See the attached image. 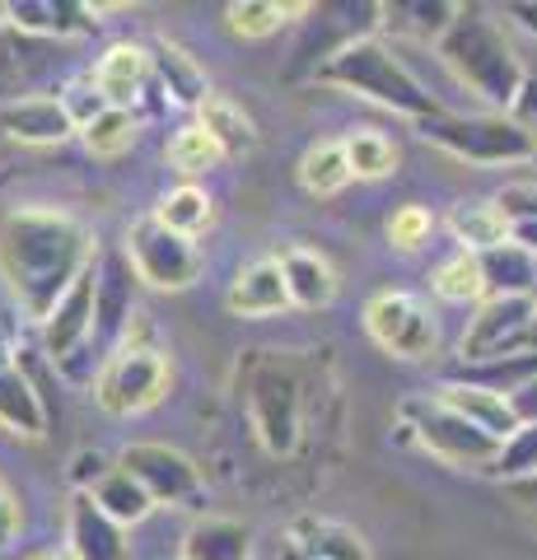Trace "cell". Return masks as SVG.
Segmentation results:
<instances>
[{"mask_svg": "<svg viewBox=\"0 0 537 560\" xmlns=\"http://www.w3.org/2000/svg\"><path fill=\"white\" fill-rule=\"evenodd\" d=\"M224 308L238 313V318H271V313L290 308V294H285L276 257H262V261H253V267L238 271L230 294H224Z\"/></svg>", "mask_w": 537, "mask_h": 560, "instance_id": "obj_20", "label": "cell"}, {"mask_svg": "<svg viewBox=\"0 0 537 560\" xmlns=\"http://www.w3.org/2000/svg\"><path fill=\"white\" fill-rule=\"evenodd\" d=\"M33 560H75V556H71V551H66V547H61V551H38V556H33Z\"/></svg>", "mask_w": 537, "mask_h": 560, "instance_id": "obj_51", "label": "cell"}, {"mask_svg": "<svg viewBox=\"0 0 537 560\" xmlns=\"http://www.w3.org/2000/svg\"><path fill=\"white\" fill-rule=\"evenodd\" d=\"M314 75L323 84H337L346 94H360V98H374L393 113H407V117H435L440 103L421 90V80L397 61V51L384 47L378 38H360L351 47H341L337 57H327Z\"/></svg>", "mask_w": 537, "mask_h": 560, "instance_id": "obj_3", "label": "cell"}, {"mask_svg": "<svg viewBox=\"0 0 537 560\" xmlns=\"http://www.w3.org/2000/svg\"><path fill=\"white\" fill-rule=\"evenodd\" d=\"M510 243L514 248H524L528 257H537V220L533 224H510Z\"/></svg>", "mask_w": 537, "mask_h": 560, "instance_id": "obj_46", "label": "cell"}, {"mask_svg": "<svg viewBox=\"0 0 537 560\" xmlns=\"http://www.w3.org/2000/svg\"><path fill=\"white\" fill-rule=\"evenodd\" d=\"M197 113H201V117H197V127L215 140L224 160H234V154H253V150H257V121L244 113V103H238V98L211 90Z\"/></svg>", "mask_w": 537, "mask_h": 560, "instance_id": "obj_23", "label": "cell"}, {"mask_svg": "<svg viewBox=\"0 0 537 560\" xmlns=\"http://www.w3.org/2000/svg\"><path fill=\"white\" fill-rule=\"evenodd\" d=\"M537 350V300H481L463 331V364Z\"/></svg>", "mask_w": 537, "mask_h": 560, "instance_id": "obj_10", "label": "cell"}, {"mask_svg": "<svg viewBox=\"0 0 537 560\" xmlns=\"http://www.w3.org/2000/svg\"><path fill=\"white\" fill-rule=\"evenodd\" d=\"M98 407L113 416H141L160 407L168 393V355L154 346V327L145 313H136L127 341L113 350V360L98 374Z\"/></svg>", "mask_w": 537, "mask_h": 560, "instance_id": "obj_4", "label": "cell"}, {"mask_svg": "<svg viewBox=\"0 0 537 560\" xmlns=\"http://www.w3.org/2000/svg\"><path fill=\"white\" fill-rule=\"evenodd\" d=\"M0 267L24 313L43 323L75 276L94 267V234L66 210L20 206L0 215Z\"/></svg>", "mask_w": 537, "mask_h": 560, "instance_id": "obj_1", "label": "cell"}, {"mask_svg": "<svg viewBox=\"0 0 537 560\" xmlns=\"http://www.w3.org/2000/svg\"><path fill=\"white\" fill-rule=\"evenodd\" d=\"M393 14H411V28L416 33H430V38H440V33L454 24V14H458V5H448V0H435V5H425V0H416V5H397Z\"/></svg>", "mask_w": 537, "mask_h": 560, "instance_id": "obj_42", "label": "cell"}, {"mask_svg": "<svg viewBox=\"0 0 537 560\" xmlns=\"http://www.w3.org/2000/svg\"><path fill=\"white\" fill-rule=\"evenodd\" d=\"M248 416L262 448L271 458H285V453L300 448V425H304V397H300V374L294 364L281 355H267L257 350V360L248 364Z\"/></svg>", "mask_w": 537, "mask_h": 560, "instance_id": "obj_5", "label": "cell"}, {"mask_svg": "<svg viewBox=\"0 0 537 560\" xmlns=\"http://www.w3.org/2000/svg\"><path fill=\"white\" fill-rule=\"evenodd\" d=\"M281 560H314V556H304L300 547H290V541H285V547H281Z\"/></svg>", "mask_w": 537, "mask_h": 560, "instance_id": "obj_50", "label": "cell"}, {"mask_svg": "<svg viewBox=\"0 0 537 560\" xmlns=\"http://www.w3.org/2000/svg\"><path fill=\"white\" fill-rule=\"evenodd\" d=\"M0 425L24 434V440H43L47 434V407L38 388L20 370H0Z\"/></svg>", "mask_w": 537, "mask_h": 560, "instance_id": "obj_28", "label": "cell"}, {"mask_svg": "<svg viewBox=\"0 0 537 560\" xmlns=\"http://www.w3.org/2000/svg\"><path fill=\"white\" fill-rule=\"evenodd\" d=\"M20 523H24V514H20V495L5 486V477H0V551L10 547L14 537H20Z\"/></svg>", "mask_w": 537, "mask_h": 560, "instance_id": "obj_44", "label": "cell"}, {"mask_svg": "<svg viewBox=\"0 0 537 560\" xmlns=\"http://www.w3.org/2000/svg\"><path fill=\"white\" fill-rule=\"evenodd\" d=\"M477 267H481L487 300H537V257L514 248V243L477 253Z\"/></svg>", "mask_w": 537, "mask_h": 560, "instance_id": "obj_21", "label": "cell"}, {"mask_svg": "<svg viewBox=\"0 0 537 560\" xmlns=\"http://www.w3.org/2000/svg\"><path fill=\"white\" fill-rule=\"evenodd\" d=\"M61 108H66V117H71V127L84 131L98 113H108V103H103V94L94 90V80H80V84H71V90L61 94Z\"/></svg>", "mask_w": 537, "mask_h": 560, "instance_id": "obj_40", "label": "cell"}, {"mask_svg": "<svg viewBox=\"0 0 537 560\" xmlns=\"http://www.w3.org/2000/svg\"><path fill=\"white\" fill-rule=\"evenodd\" d=\"M80 136H84V145H90V154H98V160H117V154H127L136 145V113L108 108V113H98Z\"/></svg>", "mask_w": 537, "mask_h": 560, "instance_id": "obj_37", "label": "cell"}, {"mask_svg": "<svg viewBox=\"0 0 537 560\" xmlns=\"http://www.w3.org/2000/svg\"><path fill=\"white\" fill-rule=\"evenodd\" d=\"M0 131L24 145H57V140L75 136L71 117H66L61 98H14L0 103Z\"/></svg>", "mask_w": 537, "mask_h": 560, "instance_id": "obj_18", "label": "cell"}, {"mask_svg": "<svg viewBox=\"0 0 537 560\" xmlns=\"http://www.w3.org/2000/svg\"><path fill=\"white\" fill-rule=\"evenodd\" d=\"M103 514H108L117 528H131V523H141V518H150V510H154V500L141 490V481H131L122 467H113L108 477H103L94 490H84Z\"/></svg>", "mask_w": 537, "mask_h": 560, "instance_id": "obj_29", "label": "cell"}, {"mask_svg": "<svg viewBox=\"0 0 537 560\" xmlns=\"http://www.w3.org/2000/svg\"><path fill=\"white\" fill-rule=\"evenodd\" d=\"M150 70L164 80V90L173 103H183V108H201L206 94H211V84H206V70L187 57V51L178 43L160 38L150 47Z\"/></svg>", "mask_w": 537, "mask_h": 560, "instance_id": "obj_27", "label": "cell"}, {"mask_svg": "<svg viewBox=\"0 0 537 560\" xmlns=\"http://www.w3.org/2000/svg\"><path fill=\"white\" fill-rule=\"evenodd\" d=\"M440 401V407H448L454 416H463L467 425H477L481 434H491L495 444H505L510 434L518 430V416L510 411V401L505 397H495V393H481V388H467V383H440L435 393H430Z\"/></svg>", "mask_w": 537, "mask_h": 560, "instance_id": "obj_17", "label": "cell"}, {"mask_svg": "<svg viewBox=\"0 0 537 560\" xmlns=\"http://www.w3.org/2000/svg\"><path fill=\"white\" fill-rule=\"evenodd\" d=\"M430 285H435L440 300L448 304H472V300H487V290H481V267H477V253H458L435 267L430 276Z\"/></svg>", "mask_w": 537, "mask_h": 560, "instance_id": "obj_36", "label": "cell"}, {"mask_svg": "<svg viewBox=\"0 0 537 560\" xmlns=\"http://www.w3.org/2000/svg\"><path fill=\"white\" fill-rule=\"evenodd\" d=\"M248 556H253V537L238 518L206 514L183 537V560H248Z\"/></svg>", "mask_w": 537, "mask_h": 560, "instance_id": "obj_25", "label": "cell"}, {"mask_svg": "<svg viewBox=\"0 0 537 560\" xmlns=\"http://www.w3.org/2000/svg\"><path fill=\"white\" fill-rule=\"evenodd\" d=\"M290 14H304V5H276V0H234L224 20L238 38H271L290 24Z\"/></svg>", "mask_w": 537, "mask_h": 560, "instance_id": "obj_34", "label": "cell"}, {"mask_svg": "<svg viewBox=\"0 0 537 560\" xmlns=\"http://www.w3.org/2000/svg\"><path fill=\"white\" fill-rule=\"evenodd\" d=\"M94 331V267L75 276V285L61 294L57 308L43 318V341L47 355H57V364H66L75 350L90 341Z\"/></svg>", "mask_w": 537, "mask_h": 560, "instance_id": "obj_14", "label": "cell"}, {"mask_svg": "<svg viewBox=\"0 0 537 560\" xmlns=\"http://www.w3.org/2000/svg\"><path fill=\"white\" fill-rule=\"evenodd\" d=\"M448 230L463 243V253H491L500 243H510V224L495 210V201H477V206H458Z\"/></svg>", "mask_w": 537, "mask_h": 560, "instance_id": "obj_31", "label": "cell"}, {"mask_svg": "<svg viewBox=\"0 0 537 560\" xmlns=\"http://www.w3.org/2000/svg\"><path fill=\"white\" fill-rule=\"evenodd\" d=\"M495 481H524V477H533L537 471V420L533 425H518L505 444H500V453H495V463L487 467Z\"/></svg>", "mask_w": 537, "mask_h": 560, "instance_id": "obj_38", "label": "cell"}, {"mask_svg": "<svg viewBox=\"0 0 537 560\" xmlns=\"http://www.w3.org/2000/svg\"><path fill=\"white\" fill-rule=\"evenodd\" d=\"M122 257L131 261L136 280H145V285H154V290H187L206 267L197 243L168 234L154 215H141L127 230V253Z\"/></svg>", "mask_w": 537, "mask_h": 560, "instance_id": "obj_8", "label": "cell"}, {"mask_svg": "<svg viewBox=\"0 0 537 560\" xmlns=\"http://www.w3.org/2000/svg\"><path fill=\"white\" fill-rule=\"evenodd\" d=\"M510 411L518 416V425H533V420H537V378L524 383V388L510 397Z\"/></svg>", "mask_w": 537, "mask_h": 560, "instance_id": "obj_45", "label": "cell"}, {"mask_svg": "<svg viewBox=\"0 0 537 560\" xmlns=\"http://www.w3.org/2000/svg\"><path fill=\"white\" fill-rule=\"evenodd\" d=\"M510 495L524 500L528 510H537V471H533V477H524V481H510Z\"/></svg>", "mask_w": 537, "mask_h": 560, "instance_id": "obj_47", "label": "cell"}, {"mask_svg": "<svg viewBox=\"0 0 537 560\" xmlns=\"http://www.w3.org/2000/svg\"><path fill=\"white\" fill-rule=\"evenodd\" d=\"M495 210L505 215V224H533L537 220V183H510L495 197Z\"/></svg>", "mask_w": 537, "mask_h": 560, "instance_id": "obj_41", "label": "cell"}, {"mask_svg": "<svg viewBox=\"0 0 537 560\" xmlns=\"http://www.w3.org/2000/svg\"><path fill=\"white\" fill-rule=\"evenodd\" d=\"M150 80V51L136 47V43H113L108 51H103V61L94 66V90L103 94V103L108 108H127L141 98Z\"/></svg>", "mask_w": 537, "mask_h": 560, "instance_id": "obj_16", "label": "cell"}, {"mask_svg": "<svg viewBox=\"0 0 537 560\" xmlns=\"http://www.w3.org/2000/svg\"><path fill=\"white\" fill-rule=\"evenodd\" d=\"M533 378H537V350H518V355H495V360H472V364H458L454 370V383L495 393L505 401Z\"/></svg>", "mask_w": 537, "mask_h": 560, "instance_id": "obj_26", "label": "cell"}, {"mask_svg": "<svg viewBox=\"0 0 537 560\" xmlns=\"http://www.w3.org/2000/svg\"><path fill=\"white\" fill-rule=\"evenodd\" d=\"M154 220H160L168 234H178V238L192 243V238L206 230V224L215 220V206H211V197H206L201 187L183 183V187H173L168 197L160 201V210H154Z\"/></svg>", "mask_w": 537, "mask_h": 560, "instance_id": "obj_30", "label": "cell"}, {"mask_svg": "<svg viewBox=\"0 0 537 560\" xmlns=\"http://www.w3.org/2000/svg\"><path fill=\"white\" fill-rule=\"evenodd\" d=\"M276 267H281L290 304L327 308L337 300V271H332V261H327L323 253H314V248H285L281 257H276Z\"/></svg>", "mask_w": 537, "mask_h": 560, "instance_id": "obj_19", "label": "cell"}, {"mask_svg": "<svg viewBox=\"0 0 537 560\" xmlns=\"http://www.w3.org/2000/svg\"><path fill=\"white\" fill-rule=\"evenodd\" d=\"M440 61L454 70V75L472 90L477 98H487L491 108L510 113L524 90V61L510 47V38L500 33V24H491L481 10H463L454 14V24L440 33Z\"/></svg>", "mask_w": 537, "mask_h": 560, "instance_id": "obj_2", "label": "cell"}, {"mask_svg": "<svg viewBox=\"0 0 537 560\" xmlns=\"http://www.w3.org/2000/svg\"><path fill=\"white\" fill-rule=\"evenodd\" d=\"M421 136L440 150L458 154L467 164H524L537 160V136L518 127L510 113H481V117H448L435 113L421 121Z\"/></svg>", "mask_w": 537, "mask_h": 560, "instance_id": "obj_6", "label": "cell"}, {"mask_svg": "<svg viewBox=\"0 0 537 560\" xmlns=\"http://www.w3.org/2000/svg\"><path fill=\"white\" fill-rule=\"evenodd\" d=\"M220 160H224L220 145H215V140L197 127V121H187V127H178V131H173V140H168V164L178 168L183 178H197V173H211Z\"/></svg>", "mask_w": 537, "mask_h": 560, "instance_id": "obj_35", "label": "cell"}, {"mask_svg": "<svg viewBox=\"0 0 537 560\" xmlns=\"http://www.w3.org/2000/svg\"><path fill=\"white\" fill-rule=\"evenodd\" d=\"M0 370H14V337L0 327Z\"/></svg>", "mask_w": 537, "mask_h": 560, "instance_id": "obj_48", "label": "cell"}, {"mask_svg": "<svg viewBox=\"0 0 537 560\" xmlns=\"http://www.w3.org/2000/svg\"><path fill=\"white\" fill-rule=\"evenodd\" d=\"M365 327H370V337L397 360H425V355H435V341H440L430 308L407 290L374 294L365 304Z\"/></svg>", "mask_w": 537, "mask_h": 560, "instance_id": "obj_11", "label": "cell"}, {"mask_svg": "<svg viewBox=\"0 0 537 560\" xmlns=\"http://www.w3.org/2000/svg\"><path fill=\"white\" fill-rule=\"evenodd\" d=\"M510 14H518L528 28H537V5H510Z\"/></svg>", "mask_w": 537, "mask_h": 560, "instance_id": "obj_49", "label": "cell"}, {"mask_svg": "<svg viewBox=\"0 0 537 560\" xmlns=\"http://www.w3.org/2000/svg\"><path fill=\"white\" fill-rule=\"evenodd\" d=\"M341 150H346V164H351V178H388L397 168V145L374 127L351 131L341 140Z\"/></svg>", "mask_w": 537, "mask_h": 560, "instance_id": "obj_33", "label": "cell"}, {"mask_svg": "<svg viewBox=\"0 0 537 560\" xmlns=\"http://www.w3.org/2000/svg\"><path fill=\"white\" fill-rule=\"evenodd\" d=\"M430 234H435V215H430L425 206L407 201V206H397L393 215H388V243H393V248L411 253V248H421Z\"/></svg>", "mask_w": 537, "mask_h": 560, "instance_id": "obj_39", "label": "cell"}, {"mask_svg": "<svg viewBox=\"0 0 537 560\" xmlns=\"http://www.w3.org/2000/svg\"><path fill=\"white\" fill-rule=\"evenodd\" d=\"M136 318V271L122 253H108L94 267V337L117 341Z\"/></svg>", "mask_w": 537, "mask_h": 560, "instance_id": "obj_13", "label": "cell"}, {"mask_svg": "<svg viewBox=\"0 0 537 560\" xmlns=\"http://www.w3.org/2000/svg\"><path fill=\"white\" fill-rule=\"evenodd\" d=\"M0 14H10L14 28L24 33H43V38H75V33H90L98 20H90V5H75V0H10L0 5Z\"/></svg>", "mask_w": 537, "mask_h": 560, "instance_id": "obj_22", "label": "cell"}, {"mask_svg": "<svg viewBox=\"0 0 537 560\" xmlns=\"http://www.w3.org/2000/svg\"><path fill=\"white\" fill-rule=\"evenodd\" d=\"M378 14H384V5H323V10H314V20L304 24V38H300V47H294V61H290V70L300 75L304 66H323L327 57H337L341 47H351V43H360V38H370V28L378 24Z\"/></svg>", "mask_w": 537, "mask_h": 560, "instance_id": "obj_12", "label": "cell"}, {"mask_svg": "<svg viewBox=\"0 0 537 560\" xmlns=\"http://www.w3.org/2000/svg\"><path fill=\"white\" fill-rule=\"evenodd\" d=\"M113 471V463L103 458L98 448H84V453H75V463H71V481H75V490L84 495V490H94L103 477Z\"/></svg>", "mask_w": 537, "mask_h": 560, "instance_id": "obj_43", "label": "cell"}, {"mask_svg": "<svg viewBox=\"0 0 537 560\" xmlns=\"http://www.w3.org/2000/svg\"><path fill=\"white\" fill-rule=\"evenodd\" d=\"M402 430L421 448H430L435 458L454 463V467H491L495 453H500V444L491 440V434L467 425L463 416L440 407L435 397H407L402 401Z\"/></svg>", "mask_w": 537, "mask_h": 560, "instance_id": "obj_7", "label": "cell"}, {"mask_svg": "<svg viewBox=\"0 0 537 560\" xmlns=\"http://www.w3.org/2000/svg\"><path fill=\"white\" fill-rule=\"evenodd\" d=\"M66 537H71V551L75 560H127L131 547H127V528H117V523L98 510L90 495L71 500V523H66Z\"/></svg>", "mask_w": 537, "mask_h": 560, "instance_id": "obj_15", "label": "cell"}, {"mask_svg": "<svg viewBox=\"0 0 537 560\" xmlns=\"http://www.w3.org/2000/svg\"><path fill=\"white\" fill-rule=\"evenodd\" d=\"M117 467L127 471L131 481H141V490L154 504H183V510H197L206 500V481L197 463L187 453L168 448V444H127Z\"/></svg>", "mask_w": 537, "mask_h": 560, "instance_id": "obj_9", "label": "cell"}, {"mask_svg": "<svg viewBox=\"0 0 537 560\" xmlns=\"http://www.w3.org/2000/svg\"><path fill=\"white\" fill-rule=\"evenodd\" d=\"M290 547H300L304 556H314V560H374L370 541L360 537L355 528L332 523V518H314V514L290 523Z\"/></svg>", "mask_w": 537, "mask_h": 560, "instance_id": "obj_24", "label": "cell"}, {"mask_svg": "<svg viewBox=\"0 0 537 560\" xmlns=\"http://www.w3.org/2000/svg\"><path fill=\"white\" fill-rule=\"evenodd\" d=\"M300 183H304V191H314V197H337V191L351 183V164H346L341 140H318V145L304 150Z\"/></svg>", "mask_w": 537, "mask_h": 560, "instance_id": "obj_32", "label": "cell"}]
</instances>
